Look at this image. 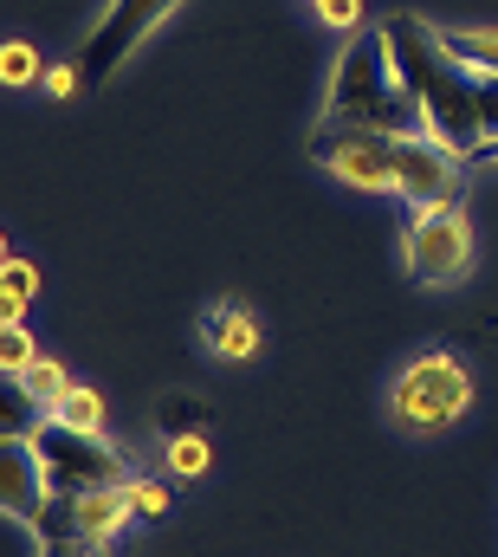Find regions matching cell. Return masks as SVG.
<instances>
[{
	"label": "cell",
	"instance_id": "5bb4252c",
	"mask_svg": "<svg viewBox=\"0 0 498 557\" xmlns=\"http://www.w3.org/2000/svg\"><path fill=\"white\" fill-rule=\"evenodd\" d=\"M447 39V52L466 65V72H498V33H466V26H453V33H440Z\"/></svg>",
	"mask_w": 498,
	"mask_h": 557
},
{
	"label": "cell",
	"instance_id": "ac0fdd59",
	"mask_svg": "<svg viewBox=\"0 0 498 557\" xmlns=\"http://www.w3.org/2000/svg\"><path fill=\"white\" fill-rule=\"evenodd\" d=\"M33 357H39L33 331H26V324H0V370H7V376H20Z\"/></svg>",
	"mask_w": 498,
	"mask_h": 557
},
{
	"label": "cell",
	"instance_id": "cb8c5ba5",
	"mask_svg": "<svg viewBox=\"0 0 498 557\" xmlns=\"http://www.w3.org/2000/svg\"><path fill=\"white\" fill-rule=\"evenodd\" d=\"M480 162H498V137H486V143H480Z\"/></svg>",
	"mask_w": 498,
	"mask_h": 557
},
{
	"label": "cell",
	"instance_id": "ffe728a7",
	"mask_svg": "<svg viewBox=\"0 0 498 557\" xmlns=\"http://www.w3.org/2000/svg\"><path fill=\"white\" fill-rule=\"evenodd\" d=\"M318 13H324L337 33H357V26H363V0H318Z\"/></svg>",
	"mask_w": 498,
	"mask_h": 557
},
{
	"label": "cell",
	"instance_id": "5b68a950",
	"mask_svg": "<svg viewBox=\"0 0 498 557\" xmlns=\"http://www.w3.org/2000/svg\"><path fill=\"white\" fill-rule=\"evenodd\" d=\"M188 0H111L104 7V20L91 26V39L78 46V72H85V91H104L117 72H124V59L169 20V13H182Z\"/></svg>",
	"mask_w": 498,
	"mask_h": 557
},
{
	"label": "cell",
	"instance_id": "4fadbf2b",
	"mask_svg": "<svg viewBox=\"0 0 498 557\" xmlns=\"http://www.w3.org/2000/svg\"><path fill=\"white\" fill-rule=\"evenodd\" d=\"M39 421H46V416L33 409V396L20 389V376H7V370H0V441H7V434H33Z\"/></svg>",
	"mask_w": 498,
	"mask_h": 557
},
{
	"label": "cell",
	"instance_id": "277c9868",
	"mask_svg": "<svg viewBox=\"0 0 498 557\" xmlns=\"http://www.w3.org/2000/svg\"><path fill=\"white\" fill-rule=\"evenodd\" d=\"M466 403H473V376H466L447 350L414 357V363L395 376V396H388L395 421H401V428H414V434H434V428L460 421V416H466Z\"/></svg>",
	"mask_w": 498,
	"mask_h": 557
},
{
	"label": "cell",
	"instance_id": "6da1fadb",
	"mask_svg": "<svg viewBox=\"0 0 498 557\" xmlns=\"http://www.w3.org/2000/svg\"><path fill=\"white\" fill-rule=\"evenodd\" d=\"M382 33H388V52H395L401 85L427 111V131L447 143L453 156H480L486 131H480V104H473V72L447 52V39L421 13H388Z\"/></svg>",
	"mask_w": 498,
	"mask_h": 557
},
{
	"label": "cell",
	"instance_id": "3957f363",
	"mask_svg": "<svg viewBox=\"0 0 498 557\" xmlns=\"http://www.w3.org/2000/svg\"><path fill=\"white\" fill-rule=\"evenodd\" d=\"M33 447H39V467H46L52 493H91V486L129 480L124 447H111L104 434H85V428H72V421H59V416H46L33 428Z\"/></svg>",
	"mask_w": 498,
	"mask_h": 557
},
{
	"label": "cell",
	"instance_id": "9c48e42d",
	"mask_svg": "<svg viewBox=\"0 0 498 557\" xmlns=\"http://www.w3.org/2000/svg\"><path fill=\"white\" fill-rule=\"evenodd\" d=\"M46 499H52V486H46V467H39L33 434H7L0 441V519L39 525Z\"/></svg>",
	"mask_w": 498,
	"mask_h": 557
},
{
	"label": "cell",
	"instance_id": "ba28073f",
	"mask_svg": "<svg viewBox=\"0 0 498 557\" xmlns=\"http://www.w3.org/2000/svg\"><path fill=\"white\" fill-rule=\"evenodd\" d=\"M460 162L440 137H395V195L408 208H447L460 201Z\"/></svg>",
	"mask_w": 498,
	"mask_h": 557
},
{
	"label": "cell",
	"instance_id": "603a6c76",
	"mask_svg": "<svg viewBox=\"0 0 498 557\" xmlns=\"http://www.w3.org/2000/svg\"><path fill=\"white\" fill-rule=\"evenodd\" d=\"M0 324H26V292H13L7 278H0Z\"/></svg>",
	"mask_w": 498,
	"mask_h": 557
},
{
	"label": "cell",
	"instance_id": "d4e9b609",
	"mask_svg": "<svg viewBox=\"0 0 498 557\" xmlns=\"http://www.w3.org/2000/svg\"><path fill=\"white\" fill-rule=\"evenodd\" d=\"M7 260H13V253H7V240H0V267H7Z\"/></svg>",
	"mask_w": 498,
	"mask_h": 557
},
{
	"label": "cell",
	"instance_id": "8992f818",
	"mask_svg": "<svg viewBox=\"0 0 498 557\" xmlns=\"http://www.w3.org/2000/svg\"><path fill=\"white\" fill-rule=\"evenodd\" d=\"M408 273L414 285H460L473 273V227L466 214L447 201V208H414L408 221Z\"/></svg>",
	"mask_w": 498,
	"mask_h": 557
},
{
	"label": "cell",
	"instance_id": "e0dca14e",
	"mask_svg": "<svg viewBox=\"0 0 498 557\" xmlns=\"http://www.w3.org/2000/svg\"><path fill=\"white\" fill-rule=\"evenodd\" d=\"M39 78V52L26 39H7L0 46V85H33Z\"/></svg>",
	"mask_w": 498,
	"mask_h": 557
},
{
	"label": "cell",
	"instance_id": "7402d4cb",
	"mask_svg": "<svg viewBox=\"0 0 498 557\" xmlns=\"http://www.w3.org/2000/svg\"><path fill=\"white\" fill-rule=\"evenodd\" d=\"M0 278H7L13 292H26V298L39 292V267H26V260H7V267H0Z\"/></svg>",
	"mask_w": 498,
	"mask_h": 557
},
{
	"label": "cell",
	"instance_id": "7c38bea8",
	"mask_svg": "<svg viewBox=\"0 0 498 557\" xmlns=\"http://www.w3.org/2000/svg\"><path fill=\"white\" fill-rule=\"evenodd\" d=\"M208 428H214V409H208L201 396H182V389L155 396V434H162V441H182V434H208Z\"/></svg>",
	"mask_w": 498,
	"mask_h": 557
},
{
	"label": "cell",
	"instance_id": "7a4b0ae2",
	"mask_svg": "<svg viewBox=\"0 0 498 557\" xmlns=\"http://www.w3.org/2000/svg\"><path fill=\"white\" fill-rule=\"evenodd\" d=\"M324 117H344V124H363L382 137H434L427 131V111L414 104V91L401 85L395 72V52H388V33L382 26H357L337 72H331V111Z\"/></svg>",
	"mask_w": 498,
	"mask_h": 557
},
{
	"label": "cell",
	"instance_id": "2e32d148",
	"mask_svg": "<svg viewBox=\"0 0 498 557\" xmlns=\"http://www.w3.org/2000/svg\"><path fill=\"white\" fill-rule=\"evenodd\" d=\"M59 421H72V428H85V434H104V396L78 383V389L65 396V409H59Z\"/></svg>",
	"mask_w": 498,
	"mask_h": 557
},
{
	"label": "cell",
	"instance_id": "30bf717a",
	"mask_svg": "<svg viewBox=\"0 0 498 557\" xmlns=\"http://www.w3.org/2000/svg\"><path fill=\"white\" fill-rule=\"evenodd\" d=\"M201 344H208L221 363H247L252 350H259V324H252V311L240 298H227V305H214V311L201 318Z\"/></svg>",
	"mask_w": 498,
	"mask_h": 557
},
{
	"label": "cell",
	"instance_id": "52a82bcc",
	"mask_svg": "<svg viewBox=\"0 0 498 557\" xmlns=\"http://www.w3.org/2000/svg\"><path fill=\"white\" fill-rule=\"evenodd\" d=\"M311 162L344 175V182H357V188H395V137L344 124V117H324L311 131Z\"/></svg>",
	"mask_w": 498,
	"mask_h": 557
},
{
	"label": "cell",
	"instance_id": "8fae6325",
	"mask_svg": "<svg viewBox=\"0 0 498 557\" xmlns=\"http://www.w3.org/2000/svg\"><path fill=\"white\" fill-rule=\"evenodd\" d=\"M20 389L33 396V409H39V416H59V409H65V396H72L78 383H72V370H65L59 357H46V350H39V357L20 370Z\"/></svg>",
	"mask_w": 498,
	"mask_h": 557
},
{
	"label": "cell",
	"instance_id": "d6986e66",
	"mask_svg": "<svg viewBox=\"0 0 498 557\" xmlns=\"http://www.w3.org/2000/svg\"><path fill=\"white\" fill-rule=\"evenodd\" d=\"M473 104H480V131L498 137V72H473Z\"/></svg>",
	"mask_w": 498,
	"mask_h": 557
},
{
	"label": "cell",
	"instance_id": "9a60e30c",
	"mask_svg": "<svg viewBox=\"0 0 498 557\" xmlns=\"http://www.w3.org/2000/svg\"><path fill=\"white\" fill-rule=\"evenodd\" d=\"M201 473H208V434L169 441V480H201Z\"/></svg>",
	"mask_w": 498,
	"mask_h": 557
},
{
	"label": "cell",
	"instance_id": "44dd1931",
	"mask_svg": "<svg viewBox=\"0 0 498 557\" xmlns=\"http://www.w3.org/2000/svg\"><path fill=\"white\" fill-rule=\"evenodd\" d=\"M46 91H52V98H78V91H85L78 59H72V65H52V72H46Z\"/></svg>",
	"mask_w": 498,
	"mask_h": 557
}]
</instances>
